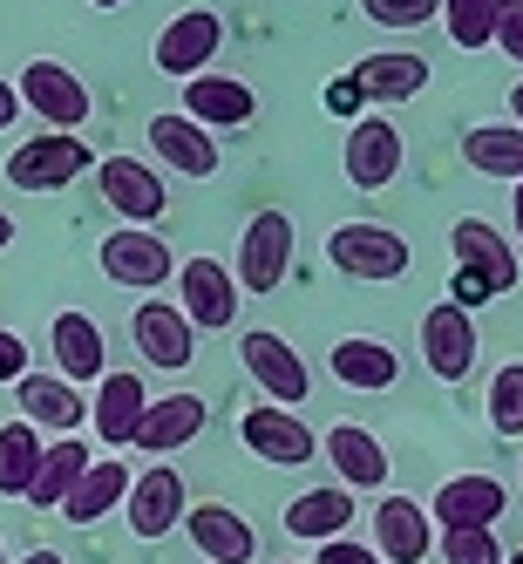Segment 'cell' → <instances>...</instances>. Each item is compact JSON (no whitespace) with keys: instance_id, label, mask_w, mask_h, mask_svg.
Instances as JSON below:
<instances>
[{"instance_id":"6da1fadb","label":"cell","mask_w":523,"mask_h":564,"mask_svg":"<svg viewBox=\"0 0 523 564\" xmlns=\"http://www.w3.org/2000/svg\"><path fill=\"white\" fill-rule=\"evenodd\" d=\"M408 238H401L394 225H374V218H353V225H334L327 231V265L347 272V279H368V286H381V279H401L408 272Z\"/></svg>"},{"instance_id":"7a4b0ae2","label":"cell","mask_w":523,"mask_h":564,"mask_svg":"<svg viewBox=\"0 0 523 564\" xmlns=\"http://www.w3.org/2000/svg\"><path fill=\"white\" fill-rule=\"evenodd\" d=\"M83 171H96V150L75 130H42V137L14 143V156H8V184L14 191H68Z\"/></svg>"},{"instance_id":"3957f363","label":"cell","mask_w":523,"mask_h":564,"mask_svg":"<svg viewBox=\"0 0 523 564\" xmlns=\"http://www.w3.org/2000/svg\"><path fill=\"white\" fill-rule=\"evenodd\" d=\"M286 272H293V218L286 212H259L246 225V238H238V293H272V286H286Z\"/></svg>"},{"instance_id":"277c9868","label":"cell","mask_w":523,"mask_h":564,"mask_svg":"<svg viewBox=\"0 0 523 564\" xmlns=\"http://www.w3.org/2000/svg\"><path fill=\"white\" fill-rule=\"evenodd\" d=\"M218 48H225V21L211 8H184L177 21H164V34H156L150 55H156V75H171V83L184 75L190 83V75H205L218 62Z\"/></svg>"},{"instance_id":"5b68a950","label":"cell","mask_w":523,"mask_h":564,"mask_svg":"<svg viewBox=\"0 0 523 564\" xmlns=\"http://www.w3.org/2000/svg\"><path fill=\"white\" fill-rule=\"evenodd\" d=\"M102 272L116 279V286H130V293H156L177 272V259H171V246L150 225H116L102 238Z\"/></svg>"},{"instance_id":"8992f818","label":"cell","mask_w":523,"mask_h":564,"mask_svg":"<svg viewBox=\"0 0 523 564\" xmlns=\"http://www.w3.org/2000/svg\"><path fill=\"white\" fill-rule=\"evenodd\" d=\"M21 109H34L48 130H83L89 123V83L42 55V62L21 68Z\"/></svg>"},{"instance_id":"52a82bcc","label":"cell","mask_w":523,"mask_h":564,"mask_svg":"<svg viewBox=\"0 0 523 564\" xmlns=\"http://www.w3.org/2000/svg\"><path fill=\"white\" fill-rule=\"evenodd\" d=\"M340 164H347L353 191H388L401 177V164H408V143H401V130L388 123V116H360V123L347 130Z\"/></svg>"},{"instance_id":"ba28073f","label":"cell","mask_w":523,"mask_h":564,"mask_svg":"<svg viewBox=\"0 0 523 564\" xmlns=\"http://www.w3.org/2000/svg\"><path fill=\"white\" fill-rule=\"evenodd\" d=\"M177 306L197 334H225L238 319V279L218 259H184L177 265Z\"/></svg>"},{"instance_id":"9c48e42d","label":"cell","mask_w":523,"mask_h":564,"mask_svg":"<svg viewBox=\"0 0 523 564\" xmlns=\"http://www.w3.org/2000/svg\"><path fill=\"white\" fill-rule=\"evenodd\" d=\"M449 252H456V272H469V279L490 286V300L516 293V252H510V238L490 218H456L449 225Z\"/></svg>"},{"instance_id":"30bf717a","label":"cell","mask_w":523,"mask_h":564,"mask_svg":"<svg viewBox=\"0 0 523 564\" xmlns=\"http://www.w3.org/2000/svg\"><path fill=\"white\" fill-rule=\"evenodd\" d=\"M422 360H428V375L435 381H469L476 368V313H462L456 300H442L422 313Z\"/></svg>"},{"instance_id":"8fae6325","label":"cell","mask_w":523,"mask_h":564,"mask_svg":"<svg viewBox=\"0 0 523 564\" xmlns=\"http://www.w3.org/2000/svg\"><path fill=\"white\" fill-rule=\"evenodd\" d=\"M96 184H102L109 212L123 218V225H156V218L171 212L164 177H156L150 164H137V156H102V164H96Z\"/></svg>"},{"instance_id":"7c38bea8","label":"cell","mask_w":523,"mask_h":564,"mask_svg":"<svg viewBox=\"0 0 523 564\" xmlns=\"http://www.w3.org/2000/svg\"><path fill=\"white\" fill-rule=\"evenodd\" d=\"M503 510H510V490H503L497 476H482V469L449 476L435 490V503H428V517L442 523V531H497Z\"/></svg>"},{"instance_id":"4fadbf2b","label":"cell","mask_w":523,"mask_h":564,"mask_svg":"<svg viewBox=\"0 0 523 564\" xmlns=\"http://www.w3.org/2000/svg\"><path fill=\"white\" fill-rule=\"evenodd\" d=\"M184 510H190V497H184V476H177L171 463H156V469L130 476V497H123V517H130V531H137L143 544H156V538H171Z\"/></svg>"},{"instance_id":"5bb4252c","label":"cell","mask_w":523,"mask_h":564,"mask_svg":"<svg viewBox=\"0 0 523 564\" xmlns=\"http://www.w3.org/2000/svg\"><path fill=\"white\" fill-rule=\"evenodd\" d=\"M238 360H246V375L265 388V401H279V409L306 401V388H313V375H306L299 347H286L279 334H265V327H252L246 340H238Z\"/></svg>"},{"instance_id":"9a60e30c","label":"cell","mask_w":523,"mask_h":564,"mask_svg":"<svg viewBox=\"0 0 523 564\" xmlns=\"http://www.w3.org/2000/svg\"><path fill=\"white\" fill-rule=\"evenodd\" d=\"M238 435H246V449L259 463H279V469H299L319 456V435L293 415V409H279V401H265V409H252L246 422H238Z\"/></svg>"},{"instance_id":"2e32d148","label":"cell","mask_w":523,"mask_h":564,"mask_svg":"<svg viewBox=\"0 0 523 564\" xmlns=\"http://www.w3.org/2000/svg\"><path fill=\"white\" fill-rule=\"evenodd\" d=\"M130 340L143 347V360L150 368H190V354H197V327L184 319V306H171V300H143L137 306V319H130Z\"/></svg>"},{"instance_id":"e0dca14e","label":"cell","mask_w":523,"mask_h":564,"mask_svg":"<svg viewBox=\"0 0 523 564\" xmlns=\"http://www.w3.org/2000/svg\"><path fill=\"white\" fill-rule=\"evenodd\" d=\"M184 531H190V544H197L205 564H252L259 557V531L231 503H190L184 510Z\"/></svg>"},{"instance_id":"ac0fdd59","label":"cell","mask_w":523,"mask_h":564,"mask_svg":"<svg viewBox=\"0 0 523 564\" xmlns=\"http://www.w3.org/2000/svg\"><path fill=\"white\" fill-rule=\"evenodd\" d=\"M374 551H381V564H422L435 551L428 503H415V497H381L374 503Z\"/></svg>"},{"instance_id":"d6986e66","label":"cell","mask_w":523,"mask_h":564,"mask_svg":"<svg viewBox=\"0 0 523 564\" xmlns=\"http://www.w3.org/2000/svg\"><path fill=\"white\" fill-rule=\"evenodd\" d=\"M184 116L205 130H246L259 116V96L238 83V75H190L184 83Z\"/></svg>"},{"instance_id":"ffe728a7","label":"cell","mask_w":523,"mask_h":564,"mask_svg":"<svg viewBox=\"0 0 523 564\" xmlns=\"http://www.w3.org/2000/svg\"><path fill=\"white\" fill-rule=\"evenodd\" d=\"M89 415H96V435L109 442V449H137V429H143V415H150V394H143L137 375H116V368H109V375L96 381Z\"/></svg>"},{"instance_id":"44dd1931","label":"cell","mask_w":523,"mask_h":564,"mask_svg":"<svg viewBox=\"0 0 523 564\" xmlns=\"http://www.w3.org/2000/svg\"><path fill=\"white\" fill-rule=\"evenodd\" d=\"M150 150L164 156L177 177H211L218 171V137L205 123H190V116H177V109L150 116Z\"/></svg>"},{"instance_id":"7402d4cb","label":"cell","mask_w":523,"mask_h":564,"mask_svg":"<svg viewBox=\"0 0 523 564\" xmlns=\"http://www.w3.org/2000/svg\"><path fill=\"white\" fill-rule=\"evenodd\" d=\"M319 449H327V463L340 469L347 490H381V482H388V449H381V435H374V429H360V422H334Z\"/></svg>"},{"instance_id":"603a6c76","label":"cell","mask_w":523,"mask_h":564,"mask_svg":"<svg viewBox=\"0 0 523 564\" xmlns=\"http://www.w3.org/2000/svg\"><path fill=\"white\" fill-rule=\"evenodd\" d=\"M14 401H21V422L55 429V435H75V422L89 415V401L75 394V381H62V375H21Z\"/></svg>"},{"instance_id":"cb8c5ba5","label":"cell","mask_w":523,"mask_h":564,"mask_svg":"<svg viewBox=\"0 0 523 564\" xmlns=\"http://www.w3.org/2000/svg\"><path fill=\"white\" fill-rule=\"evenodd\" d=\"M48 340H55V368H62V381H102L109 375V354H102V327L89 313H55V327H48Z\"/></svg>"},{"instance_id":"d4e9b609","label":"cell","mask_w":523,"mask_h":564,"mask_svg":"<svg viewBox=\"0 0 523 564\" xmlns=\"http://www.w3.org/2000/svg\"><path fill=\"white\" fill-rule=\"evenodd\" d=\"M279 517H286L293 538H313V544L347 538V523H353V490H347V482H319V490H299Z\"/></svg>"},{"instance_id":"484cf974","label":"cell","mask_w":523,"mask_h":564,"mask_svg":"<svg viewBox=\"0 0 523 564\" xmlns=\"http://www.w3.org/2000/svg\"><path fill=\"white\" fill-rule=\"evenodd\" d=\"M327 368H334V381H340V388L381 394V388H394V381H401V354H394L388 340H368V334H353V340H340V347L327 354Z\"/></svg>"},{"instance_id":"4316f807","label":"cell","mask_w":523,"mask_h":564,"mask_svg":"<svg viewBox=\"0 0 523 564\" xmlns=\"http://www.w3.org/2000/svg\"><path fill=\"white\" fill-rule=\"evenodd\" d=\"M205 435V401L197 394H171V401H150V415L137 429V449L143 456H177L184 442Z\"/></svg>"},{"instance_id":"83f0119b","label":"cell","mask_w":523,"mask_h":564,"mask_svg":"<svg viewBox=\"0 0 523 564\" xmlns=\"http://www.w3.org/2000/svg\"><path fill=\"white\" fill-rule=\"evenodd\" d=\"M123 497H130V469H123V456H96V463L83 469V482L68 490L62 517H68V523H102L109 510H123Z\"/></svg>"},{"instance_id":"f1b7e54d","label":"cell","mask_w":523,"mask_h":564,"mask_svg":"<svg viewBox=\"0 0 523 564\" xmlns=\"http://www.w3.org/2000/svg\"><path fill=\"white\" fill-rule=\"evenodd\" d=\"M353 83H360L368 102H408V96L428 89V62L422 55H360Z\"/></svg>"},{"instance_id":"f546056e","label":"cell","mask_w":523,"mask_h":564,"mask_svg":"<svg viewBox=\"0 0 523 564\" xmlns=\"http://www.w3.org/2000/svg\"><path fill=\"white\" fill-rule=\"evenodd\" d=\"M89 463H96V456H89L75 435L48 442V449H42V469H34V490H28V503H34V510H62V503H68V490L83 482V469H89Z\"/></svg>"},{"instance_id":"4dcf8cb0","label":"cell","mask_w":523,"mask_h":564,"mask_svg":"<svg viewBox=\"0 0 523 564\" xmlns=\"http://www.w3.org/2000/svg\"><path fill=\"white\" fill-rule=\"evenodd\" d=\"M462 164L476 171V177H523V130L510 123H476V130H462Z\"/></svg>"},{"instance_id":"1f68e13d","label":"cell","mask_w":523,"mask_h":564,"mask_svg":"<svg viewBox=\"0 0 523 564\" xmlns=\"http://www.w3.org/2000/svg\"><path fill=\"white\" fill-rule=\"evenodd\" d=\"M42 449H48V442L34 435V422H8V429H0V497H28L34 490Z\"/></svg>"},{"instance_id":"d6a6232c","label":"cell","mask_w":523,"mask_h":564,"mask_svg":"<svg viewBox=\"0 0 523 564\" xmlns=\"http://www.w3.org/2000/svg\"><path fill=\"white\" fill-rule=\"evenodd\" d=\"M442 28L456 48H497V0H442Z\"/></svg>"},{"instance_id":"836d02e7","label":"cell","mask_w":523,"mask_h":564,"mask_svg":"<svg viewBox=\"0 0 523 564\" xmlns=\"http://www.w3.org/2000/svg\"><path fill=\"white\" fill-rule=\"evenodd\" d=\"M482 401H490V429H497V435H523V360L497 368Z\"/></svg>"},{"instance_id":"e575fe53","label":"cell","mask_w":523,"mask_h":564,"mask_svg":"<svg viewBox=\"0 0 523 564\" xmlns=\"http://www.w3.org/2000/svg\"><path fill=\"white\" fill-rule=\"evenodd\" d=\"M360 14L374 28H428L442 21V0H360Z\"/></svg>"},{"instance_id":"d590c367","label":"cell","mask_w":523,"mask_h":564,"mask_svg":"<svg viewBox=\"0 0 523 564\" xmlns=\"http://www.w3.org/2000/svg\"><path fill=\"white\" fill-rule=\"evenodd\" d=\"M442 557L449 564H503L497 531H442Z\"/></svg>"},{"instance_id":"8d00e7d4","label":"cell","mask_w":523,"mask_h":564,"mask_svg":"<svg viewBox=\"0 0 523 564\" xmlns=\"http://www.w3.org/2000/svg\"><path fill=\"white\" fill-rule=\"evenodd\" d=\"M497 48L523 62V0H497Z\"/></svg>"},{"instance_id":"74e56055","label":"cell","mask_w":523,"mask_h":564,"mask_svg":"<svg viewBox=\"0 0 523 564\" xmlns=\"http://www.w3.org/2000/svg\"><path fill=\"white\" fill-rule=\"evenodd\" d=\"M313 564H381V551H368V544H353V538H327L313 551Z\"/></svg>"},{"instance_id":"f35d334b","label":"cell","mask_w":523,"mask_h":564,"mask_svg":"<svg viewBox=\"0 0 523 564\" xmlns=\"http://www.w3.org/2000/svg\"><path fill=\"white\" fill-rule=\"evenodd\" d=\"M28 375V340L14 327H0V381H21Z\"/></svg>"},{"instance_id":"ab89813d","label":"cell","mask_w":523,"mask_h":564,"mask_svg":"<svg viewBox=\"0 0 523 564\" xmlns=\"http://www.w3.org/2000/svg\"><path fill=\"white\" fill-rule=\"evenodd\" d=\"M14 116H21V89L0 75V130H14Z\"/></svg>"},{"instance_id":"60d3db41","label":"cell","mask_w":523,"mask_h":564,"mask_svg":"<svg viewBox=\"0 0 523 564\" xmlns=\"http://www.w3.org/2000/svg\"><path fill=\"white\" fill-rule=\"evenodd\" d=\"M8 246H14V218H8V212H0V252H8Z\"/></svg>"},{"instance_id":"b9f144b4","label":"cell","mask_w":523,"mask_h":564,"mask_svg":"<svg viewBox=\"0 0 523 564\" xmlns=\"http://www.w3.org/2000/svg\"><path fill=\"white\" fill-rule=\"evenodd\" d=\"M510 116H516V130H523V83L510 89Z\"/></svg>"},{"instance_id":"7bdbcfd3","label":"cell","mask_w":523,"mask_h":564,"mask_svg":"<svg viewBox=\"0 0 523 564\" xmlns=\"http://www.w3.org/2000/svg\"><path fill=\"white\" fill-rule=\"evenodd\" d=\"M21 564H62V557H55V551H28Z\"/></svg>"},{"instance_id":"ee69618b","label":"cell","mask_w":523,"mask_h":564,"mask_svg":"<svg viewBox=\"0 0 523 564\" xmlns=\"http://www.w3.org/2000/svg\"><path fill=\"white\" fill-rule=\"evenodd\" d=\"M510 212H516V238H523V177H516V205Z\"/></svg>"},{"instance_id":"f6af8a7d","label":"cell","mask_w":523,"mask_h":564,"mask_svg":"<svg viewBox=\"0 0 523 564\" xmlns=\"http://www.w3.org/2000/svg\"><path fill=\"white\" fill-rule=\"evenodd\" d=\"M89 8H123V0H89Z\"/></svg>"},{"instance_id":"bcb514c9","label":"cell","mask_w":523,"mask_h":564,"mask_svg":"<svg viewBox=\"0 0 523 564\" xmlns=\"http://www.w3.org/2000/svg\"><path fill=\"white\" fill-rule=\"evenodd\" d=\"M503 564H523V551H510V557H503Z\"/></svg>"},{"instance_id":"7dc6e473","label":"cell","mask_w":523,"mask_h":564,"mask_svg":"<svg viewBox=\"0 0 523 564\" xmlns=\"http://www.w3.org/2000/svg\"><path fill=\"white\" fill-rule=\"evenodd\" d=\"M0 564H8V551H0Z\"/></svg>"}]
</instances>
